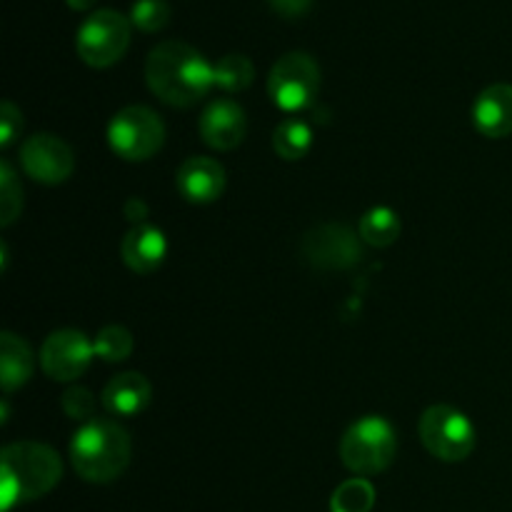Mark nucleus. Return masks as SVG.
Segmentation results:
<instances>
[{
	"instance_id": "nucleus-11",
	"label": "nucleus",
	"mask_w": 512,
	"mask_h": 512,
	"mask_svg": "<svg viewBox=\"0 0 512 512\" xmlns=\"http://www.w3.org/2000/svg\"><path fill=\"white\" fill-rule=\"evenodd\" d=\"M20 163L30 178L43 185L65 183L75 168L73 150L68 148V143L48 133H38L25 140L20 148Z\"/></svg>"
},
{
	"instance_id": "nucleus-25",
	"label": "nucleus",
	"mask_w": 512,
	"mask_h": 512,
	"mask_svg": "<svg viewBox=\"0 0 512 512\" xmlns=\"http://www.w3.org/2000/svg\"><path fill=\"white\" fill-rule=\"evenodd\" d=\"M60 405H63V410H65V415H68V418L80 420V423H88V420H93L95 398H93V393H90V390H85V388L65 390Z\"/></svg>"
},
{
	"instance_id": "nucleus-2",
	"label": "nucleus",
	"mask_w": 512,
	"mask_h": 512,
	"mask_svg": "<svg viewBox=\"0 0 512 512\" xmlns=\"http://www.w3.org/2000/svg\"><path fill=\"white\" fill-rule=\"evenodd\" d=\"M63 463L58 453L40 443H13L0 455V505L10 512L15 503L43 498L58 485Z\"/></svg>"
},
{
	"instance_id": "nucleus-1",
	"label": "nucleus",
	"mask_w": 512,
	"mask_h": 512,
	"mask_svg": "<svg viewBox=\"0 0 512 512\" xmlns=\"http://www.w3.org/2000/svg\"><path fill=\"white\" fill-rule=\"evenodd\" d=\"M145 80L163 103L173 108H190L200 103L215 85V65H210L193 45L165 40L150 50L145 60Z\"/></svg>"
},
{
	"instance_id": "nucleus-6",
	"label": "nucleus",
	"mask_w": 512,
	"mask_h": 512,
	"mask_svg": "<svg viewBox=\"0 0 512 512\" xmlns=\"http://www.w3.org/2000/svg\"><path fill=\"white\" fill-rule=\"evenodd\" d=\"M423 445L433 458L445 463H460L475 450V428L468 415L450 405H433L418 423Z\"/></svg>"
},
{
	"instance_id": "nucleus-12",
	"label": "nucleus",
	"mask_w": 512,
	"mask_h": 512,
	"mask_svg": "<svg viewBox=\"0 0 512 512\" xmlns=\"http://www.w3.org/2000/svg\"><path fill=\"white\" fill-rule=\"evenodd\" d=\"M245 130H248L245 110L228 98L213 100L200 118V135L215 150L238 148L245 138Z\"/></svg>"
},
{
	"instance_id": "nucleus-26",
	"label": "nucleus",
	"mask_w": 512,
	"mask_h": 512,
	"mask_svg": "<svg viewBox=\"0 0 512 512\" xmlns=\"http://www.w3.org/2000/svg\"><path fill=\"white\" fill-rule=\"evenodd\" d=\"M20 128H23V115H20V110L13 103H3V108H0V135H3L0 145L8 148Z\"/></svg>"
},
{
	"instance_id": "nucleus-23",
	"label": "nucleus",
	"mask_w": 512,
	"mask_h": 512,
	"mask_svg": "<svg viewBox=\"0 0 512 512\" xmlns=\"http://www.w3.org/2000/svg\"><path fill=\"white\" fill-rule=\"evenodd\" d=\"M130 23L143 33H158L170 23V5L165 0H138L130 13Z\"/></svg>"
},
{
	"instance_id": "nucleus-9",
	"label": "nucleus",
	"mask_w": 512,
	"mask_h": 512,
	"mask_svg": "<svg viewBox=\"0 0 512 512\" xmlns=\"http://www.w3.org/2000/svg\"><path fill=\"white\" fill-rule=\"evenodd\" d=\"M300 255L315 270H350L363 260V238L348 225L325 223L305 233Z\"/></svg>"
},
{
	"instance_id": "nucleus-21",
	"label": "nucleus",
	"mask_w": 512,
	"mask_h": 512,
	"mask_svg": "<svg viewBox=\"0 0 512 512\" xmlns=\"http://www.w3.org/2000/svg\"><path fill=\"white\" fill-rule=\"evenodd\" d=\"M375 505V490L368 480L353 478L340 485L330 500L333 512H370Z\"/></svg>"
},
{
	"instance_id": "nucleus-24",
	"label": "nucleus",
	"mask_w": 512,
	"mask_h": 512,
	"mask_svg": "<svg viewBox=\"0 0 512 512\" xmlns=\"http://www.w3.org/2000/svg\"><path fill=\"white\" fill-rule=\"evenodd\" d=\"M0 195H3L0 198V213H3L0 223H3V228H8L20 215V208H23V188L15 180L13 168L8 163L0 165Z\"/></svg>"
},
{
	"instance_id": "nucleus-10",
	"label": "nucleus",
	"mask_w": 512,
	"mask_h": 512,
	"mask_svg": "<svg viewBox=\"0 0 512 512\" xmlns=\"http://www.w3.org/2000/svg\"><path fill=\"white\" fill-rule=\"evenodd\" d=\"M95 350L83 333L78 330H55L48 335L40 350V365L45 375L58 383H70L88 370Z\"/></svg>"
},
{
	"instance_id": "nucleus-22",
	"label": "nucleus",
	"mask_w": 512,
	"mask_h": 512,
	"mask_svg": "<svg viewBox=\"0 0 512 512\" xmlns=\"http://www.w3.org/2000/svg\"><path fill=\"white\" fill-rule=\"evenodd\" d=\"M95 358H103L108 363H120L133 353V335L120 325H108L98 333L93 343Z\"/></svg>"
},
{
	"instance_id": "nucleus-8",
	"label": "nucleus",
	"mask_w": 512,
	"mask_h": 512,
	"mask_svg": "<svg viewBox=\"0 0 512 512\" xmlns=\"http://www.w3.org/2000/svg\"><path fill=\"white\" fill-rule=\"evenodd\" d=\"M110 148L125 160H148L163 148L165 125L145 105H130L123 108L108 128Z\"/></svg>"
},
{
	"instance_id": "nucleus-19",
	"label": "nucleus",
	"mask_w": 512,
	"mask_h": 512,
	"mask_svg": "<svg viewBox=\"0 0 512 512\" xmlns=\"http://www.w3.org/2000/svg\"><path fill=\"white\" fill-rule=\"evenodd\" d=\"M313 143V133L303 120H285L275 128L273 133V148L280 158L285 160H300L310 150Z\"/></svg>"
},
{
	"instance_id": "nucleus-14",
	"label": "nucleus",
	"mask_w": 512,
	"mask_h": 512,
	"mask_svg": "<svg viewBox=\"0 0 512 512\" xmlns=\"http://www.w3.org/2000/svg\"><path fill=\"white\" fill-rule=\"evenodd\" d=\"M165 253H168V240L163 230L155 225H135L120 243V258L133 273H153L163 265Z\"/></svg>"
},
{
	"instance_id": "nucleus-17",
	"label": "nucleus",
	"mask_w": 512,
	"mask_h": 512,
	"mask_svg": "<svg viewBox=\"0 0 512 512\" xmlns=\"http://www.w3.org/2000/svg\"><path fill=\"white\" fill-rule=\"evenodd\" d=\"M33 375V350L23 338L13 333L0 335V385L5 393H13Z\"/></svg>"
},
{
	"instance_id": "nucleus-5",
	"label": "nucleus",
	"mask_w": 512,
	"mask_h": 512,
	"mask_svg": "<svg viewBox=\"0 0 512 512\" xmlns=\"http://www.w3.org/2000/svg\"><path fill=\"white\" fill-rule=\"evenodd\" d=\"M130 23L123 13L100 8L83 20L75 35V50L90 68H110L125 55L130 45Z\"/></svg>"
},
{
	"instance_id": "nucleus-15",
	"label": "nucleus",
	"mask_w": 512,
	"mask_h": 512,
	"mask_svg": "<svg viewBox=\"0 0 512 512\" xmlns=\"http://www.w3.org/2000/svg\"><path fill=\"white\" fill-rule=\"evenodd\" d=\"M473 123L485 138L512 135V85L495 83L485 88L473 105Z\"/></svg>"
},
{
	"instance_id": "nucleus-28",
	"label": "nucleus",
	"mask_w": 512,
	"mask_h": 512,
	"mask_svg": "<svg viewBox=\"0 0 512 512\" xmlns=\"http://www.w3.org/2000/svg\"><path fill=\"white\" fill-rule=\"evenodd\" d=\"M145 215H148V205L140 198H130L128 203H125V218L133 220L135 225H143Z\"/></svg>"
},
{
	"instance_id": "nucleus-20",
	"label": "nucleus",
	"mask_w": 512,
	"mask_h": 512,
	"mask_svg": "<svg viewBox=\"0 0 512 512\" xmlns=\"http://www.w3.org/2000/svg\"><path fill=\"white\" fill-rule=\"evenodd\" d=\"M255 80V68L250 58L238 53H230L215 63V85L225 93H238V90L250 88Z\"/></svg>"
},
{
	"instance_id": "nucleus-4",
	"label": "nucleus",
	"mask_w": 512,
	"mask_h": 512,
	"mask_svg": "<svg viewBox=\"0 0 512 512\" xmlns=\"http://www.w3.org/2000/svg\"><path fill=\"white\" fill-rule=\"evenodd\" d=\"M398 438L393 425L378 415H365L348 428L340 440V460L358 475L383 473L393 465Z\"/></svg>"
},
{
	"instance_id": "nucleus-18",
	"label": "nucleus",
	"mask_w": 512,
	"mask_h": 512,
	"mask_svg": "<svg viewBox=\"0 0 512 512\" xmlns=\"http://www.w3.org/2000/svg\"><path fill=\"white\" fill-rule=\"evenodd\" d=\"M360 238L373 248H388L400 238V218L390 208H373L360 218Z\"/></svg>"
},
{
	"instance_id": "nucleus-7",
	"label": "nucleus",
	"mask_w": 512,
	"mask_h": 512,
	"mask_svg": "<svg viewBox=\"0 0 512 512\" xmlns=\"http://www.w3.org/2000/svg\"><path fill=\"white\" fill-rule=\"evenodd\" d=\"M320 90V68L308 53H285L268 75V93L278 108L298 113L313 105Z\"/></svg>"
},
{
	"instance_id": "nucleus-29",
	"label": "nucleus",
	"mask_w": 512,
	"mask_h": 512,
	"mask_svg": "<svg viewBox=\"0 0 512 512\" xmlns=\"http://www.w3.org/2000/svg\"><path fill=\"white\" fill-rule=\"evenodd\" d=\"M65 3H68L73 10H88L93 8L95 0H65Z\"/></svg>"
},
{
	"instance_id": "nucleus-3",
	"label": "nucleus",
	"mask_w": 512,
	"mask_h": 512,
	"mask_svg": "<svg viewBox=\"0 0 512 512\" xmlns=\"http://www.w3.org/2000/svg\"><path fill=\"white\" fill-rule=\"evenodd\" d=\"M70 460L88 483H110L120 478L130 463V435L120 423L93 418L78 428L70 443Z\"/></svg>"
},
{
	"instance_id": "nucleus-16",
	"label": "nucleus",
	"mask_w": 512,
	"mask_h": 512,
	"mask_svg": "<svg viewBox=\"0 0 512 512\" xmlns=\"http://www.w3.org/2000/svg\"><path fill=\"white\" fill-rule=\"evenodd\" d=\"M150 395H153V388H150L145 375L123 373L105 385L103 405L110 415L130 418V415H138L140 410L148 408Z\"/></svg>"
},
{
	"instance_id": "nucleus-13",
	"label": "nucleus",
	"mask_w": 512,
	"mask_h": 512,
	"mask_svg": "<svg viewBox=\"0 0 512 512\" xmlns=\"http://www.w3.org/2000/svg\"><path fill=\"white\" fill-rule=\"evenodd\" d=\"M178 190L190 203H213L225 190V168L213 158H188L178 170Z\"/></svg>"
},
{
	"instance_id": "nucleus-27",
	"label": "nucleus",
	"mask_w": 512,
	"mask_h": 512,
	"mask_svg": "<svg viewBox=\"0 0 512 512\" xmlns=\"http://www.w3.org/2000/svg\"><path fill=\"white\" fill-rule=\"evenodd\" d=\"M268 5L283 18H300L313 8V0H268Z\"/></svg>"
}]
</instances>
